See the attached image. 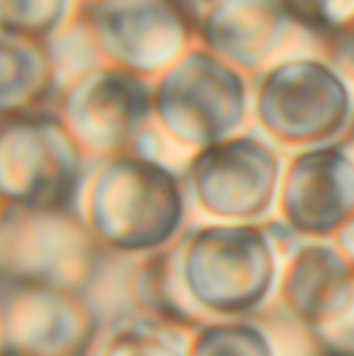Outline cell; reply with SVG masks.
Instances as JSON below:
<instances>
[{"label":"cell","mask_w":354,"mask_h":356,"mask_svg":"<svg viewBox=\"0 0 354 356\" xmlns=\"http://www.w3.org/2000/svg\"><path fill=\"white\" fill-rule=\"evenodd\" d=\"M71 0H0V33L50 42L67 23Z\"/></svg>","instance_id":"5"},{"label":"cell","mask_w":354,"mask_h":356,"mask_svg":"<svg viewBox=\"0 0 354 356\" xmlns=\"http://www.w3.org/2000/svg\"><path fill=\"white\" fill-rule=\"evenodd\" d=\"M73 179V154L61 127L19 119L0 131V192L23 207L58 204Z\"/></svg>","instance_id":"2"},{"label":"cell","mask_w":354,"mask_h":356,"mask_svg":"<svg viewBox=\"0 0 354 356\" xmlns=\"http://www.w3.org/2000/svg\"><path fill=\"white\" fill-rule=\"evenodd\" d=\"M50 79L52 56L46 44L0 33V111L31 106Z\"/></svg>","instance_id":"4"},{"label":"cell","mask_w":354,"mask_h":356,"mask_svg":"<svg viewBox=\"0 0 354 356\" xmlns=\"http://www.w3.org/2000/svg\"><path fill=\"white\" fill-rule=\"evenodd\" d=\"M280 0H217L202 21L207 50L240 67L265 60L288 29Z\"/></svg>","instance_id":"3"},{"label":"cell","mask_w":354,"mask_h":356,"mask_svg":"<svg viewBox=\"0 0 354 356\" xmlns=\"http://www.w3.org/2000/svg\"><path fill=\"white\" fill-rule=\"evenodd\" d=\"M86 19L100 52L125 71H156L190 40L179 0H92Z\"/></svg>","instance_id":"1"},{"label":"cell","mask_w":354,"mask_h":356,"mask_svg":"<svg viewBox=\"0 0 354 356\" xmlns=\"http://www.w3.org/2000/svg\"><path fill=\"white\" fill-rule=\"evenodd\" d=\"M332 54L336 65L354 73V21L332 35Z\"/></svg>","instance_id":"7"},{"label":"cell","mask_w":354,"mask_h":356,"mask_svg":"<svg viewBox=\"0 0 354 356\" xmlns=\"http://www.w3.org/2000/svg\"><path fill=\"white\" fill-rule=\"evenodd\" d=\"M288 19L317 33L334 35L354 21V0H280Z\"/></svg>","instance_id":"6"}]
</instances>
